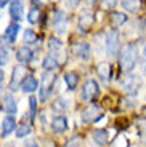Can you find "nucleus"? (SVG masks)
Instances as JSON below:
<instances>
[{
    "instance_id": "nucleus-1",
    "label": "nucleus",
    "mask_w": 146,
    "mask_h": 147,
    "mask_svg": "<svg viewBox=\"0 0 146 147\" xmlns=\"http://www.w3.org/2000/svg\"><path fill=\"white\" fill-rule=\"evenodd\" d=\"M138 63V50H136V45L135 43H128L124 47L121 53V66L122 70L125 74H130L133 70V67L136 66Z\"/></svg>"
},
{
    "instance_id": "nucleus-2",
    "label": "nucleus",
    "mask_w": 146,
    "mask_h": 147,
    "mask_svg": "<svg viewBox=\"0 0 146 147\" xmlns=\"http://www.w3.org/2000/svg\"><path fill=\"white\" fill-rule=\"evenodd\" d=\"M119 48H121V38H119V34L116 30H109L106 34V53L108 56H117L119 53Z\"/></svg>"
},
{
    "instance_id": "nucleus-3",
    "label": "nucleus",
    "mask_w": 146,
    "mask_h": 147,
    "mask_svg": "<svg viewBox=\"0 0 146 147\" xmlns=\"http://www.w3.org/2000/svg\"><path fill=\"white\" fill-rule=\"evenodd\" d=\"M24 66H21V64H18V66L13 67V70H11V78H10V90L11 91H16L18 88H21L23 85V80H24Z\"/></svg>"
},
{
    "instance_id": "nucleus-4",
    "label": "nucleus",
    "mask_w": 146,
    "mask_h": 147,
    "mask_svg": "<svg viewBox=\"0 0 146 147\" xmlns=\"http://www.w3.org/2000/svg\"><path fill=\"white\" fill-rule=\"evenodd\" d=\"M53 82H55V75L51 72H45L44 77H42V83H40V101H47L48 96H50L51 86H53Z\"/></svg>"
},
{
    "instance_id": "nucleus-5",
    "label": "nucleus",
    "mask_w": 146,
    "mask_h": 147,
    "mask_svg": "<svg viewBox=\"0 0 146 147\" xmlns=\"http://www.w3.org/2000/svg\"><path fill=\"white\" fill-rule=\"evenodd\" d=\"M101 107L95 106V104H90L88 107H85L84 110H82V121H85V123H93V121H96L100 117H101Z\"/></svg>"
},
{
    "instance_id": "nucleus-6",
    "label": "nucleus",
    "mask_w": 146,
    "mask_h": 147,
    "mask_svg": "<svg viewBox=\"0 0 146 147\" xmlns=\"http://www.w3.org/2000/svg\"><path fill=\"white\" fill-rule=\"evenodd\" d=\"M100 86L95 80H87L82 86V99L84 101H91L95 96H98Z\"/></svg>"
},
{
    "instance_id": "nucleus-7",
    "label": "nucleus",
    "mask_w": 146,
    "mask_h": 147,
    "mask_svg": "<svg viewBox=\"0 0 146 147\" xmlns=\"http://www.w3.org/2000/svg\"><path fill=\"white\" fill-rule=\"evenodd\" d=\"M140 85H141L140 77H136V75H132V74H128L127 77L122 80V86L127 90V93H132V94H135V93L138 91Z\"/></svg>"
},
{
    "instance_id": "nucleus-8",
    "label": "nucleus",
    "mask_w": 146,
    "mask_h": 147,
    "mask_svg": "<svg viewBox=\"0 0 146 147\" xmlns=\"http://www.w3.org/2000/svg\"><path fill=\"white\" fill-rule=\"evenodd\" d=\"M91 24H93V13H91L90 10H84L81 13V16H79L77 26H79V29H81L82 32H87L91 27Z\"/></svg>"
},
{
    "instance_id": "nucleus-9",
    "label": "nucleus",
    "mask_w": 146,
    "mask_h": 147,
    "mask_svg": "<svg viewBox=\"0 0 146 147\" xmlns=\"http://www.w3.org/2000/svg\"><path fill=\"white\" fill-rule=\"evenodd\" d=\"M10 16L11 19L15 22L21 21L23 19V13H24V7H23L21 3V0H11V3H10Z\"/></svg>"
},
{
    "instance_id": "nucleus-10",
    "label": "nucleus",
    "mask_w": 146,
    "mask_h": 147,
    "mask_svg": "<svg viewBox=\"0 0 146 147\" xmlns=\"http://www.w3.org/2000/svg\"><path fill=\"white\" fill-rule=\"evenodd\" d=\"M16 120H15V117L13 115H7V117L3 118V121H2V136L3 138H7V136H10L13 131H16Z\"/></svg>"
},
{
    "instance_id": "nucleus-11",
    "label": "nucleus",
    "mask_w": 146,
    "mask_h": 147,
    "mask_svg": "<svg viewBox=\"0 0 146 147\" xmlns=\"http://www.w3.org/2000/svg\"><path fill=\"white\" fill-rule=\"evenodd\" d=\"M2 109L7 112L8 115H15L18 112V106H16V101L13 99L11 94H5L3 99H2Z\"/></svg>"
},
{
    "instance_id": "nucleus-12",
    "label": "nucleus",
    "mask_w": 146,
    "mask_h": 147,
    "mask_svg": "<svg viewBox=\"0 0 146 147\" xmlns=\"http://www.w3.org/2000/svg\"><path fill=\"white\" fill-rule=\"evenodd\" d=\"M51 24H53V27H55V30L58 34L64 32V29H66V15L63 13L61 10H56L55 11V18H53Z\"/></svg>"
},
{
    "instance_id": "nucleus-13",
    "label": "nucleus",
    "mask_w": 146,
    "mask_h": 147,
    "mask_svg": "<svg viewBox=\"0 0 146 147\" xmlns=\"http://www.w3.org/2000/svg\"><path fill=\"white\" fill-rule=\"evenodd\" d=\"M72 53L81 59H88L90 56V45L87 42H79L72 47Z\"/></svg>"
},
{
    "instance_id": "nucleus-14",
    "label": "nucleus",
    "mask_w": 146,
    "mask_h": 147,
    "mask_svg": "<svg viewBox=\"0 0 146 147\" xmlns=\"http://www.w3.org/2000/svg\"><path fill=\"white\" fill-rule=\"evenodd\" d=\"M68 128V120L64 115H55L51 118V129L55 133H63Z\"/></svg>"
},
{
    "instance_id": "nucleus-15",
    "label": "nucleus",
    "mask_w": 146,
    "mask_h": 147,
    "mask_svg": "<svg viewBox=\"0 0 146 147\" xmlns=\"http://www.w3.org/2000/svg\"><path fill=\"white\" fill-rule=\"evenodd\" d=\"M40 85H39V82L35 80V78L32 77V75H27V77L23 80V85H21V90L24 93H34L37 88H39Z\"/></svg>"
},
{
    "instance_id": "nucleus-16",
    "label": "nucleus",
    "mask_w": 146,
    "mask_h": 147,
    "mask_svg": "<svg viewBox=\"0 0 146 147\" xmlns=\"http://www.w3.org/2000/svg\"><path fill=\"white\" fill-rule=\"evenodd\" d=\"M32 51H31L29 47H19L18 51H16V59H18L21 64H26L29 63V61H32Z\"/></svg>"
},
{
    "instance_id": "nucleus-17",
    "label": "nucleus",
    "mask_w": 146,
    "mask_h": 147,
    "mask_svg": "<svg viewBox=\"0 0 146 147\" xmlns=\"http://www.w3.org/2000/svg\"><path fill=\"white\" fill-rule=\"evenodd\" d=\"M18 32H21L19 24H18V22H11L10 26L7 27V30H5V37H7V40L10 42V43H13V42L16 40V37H18Z\"/></svg>"
},
{
    "instance_id": "nucleus-18",
    "label": "nucleus",
    "mask_w": 146,
    "mask_h": 147,
    "mask_svg": "<svg viewBox=\"0 0 146 147\" xmlns=\"http://www.w3.org/2000/svg\"><path fill=\"white\" fill-rule=\"evenodd\" d=\"M121 5L128 13H136L141 7V0H121Z\"/></svg>"
},
{
    "instance_id": "nucleus-19",
    "label": "nucleus",
    "mask_w": 146,
    "mask_h": 147,
    "mask_svg": "<svg viewBox=\"0 0 146 147\" xmlns=\"http://www.w3.org/2000/svg\"><path fill=\"white\" fill-rule=\"evenodd\" d=\"M127 15L125 13H121V11H114L113 15H111V24L114 27H121L124 26L125 22H127Z\"/></svg>"
},
{
    "instance_id": "nucleus-20",
    "label": "nucleus",
    "mask_w": 146,
    "mask_h": 147,
    "mask_svg": "<svg viewBox=\"0 0 146 147\" xmlns=\"http://www.w3.org/2000/svg\"><path fill=\"white\" fill-rule=\"evenodd\" d=\"M42 67H44L47 72H51V70H55L56 67H58V61H56L55 56L48 55V56H45L44 61H42Z\"/></svg>"
},
{
    "instance_id": "nucleus-21",
    "label": "nucleus",
    "mask_w": 146,
    "mask_h": 147,
    "mask_svg": "<svg viewBox=\"0 0 146 147\" xmlns=\"http://www.w3.org/2000/svg\"><path fill=\"white\" fill-rule=\"evenodd\" d=\"M98 75L101 78V82H109L111 78V66L108 63H101L98 66Z\"/></svg>"
},
{
    "instance_id": "nucleus-22",
    "label": "nucleus",
    "mask_w": 146,
    "mask_h": 147,
    "mask_svg": "<svg viewBox=\"0 0 146 147\" xmlns=\"http://www.w3.org/2000/svg\"><path fill=\"white\" fill-rule=\"evenodd\" d=\"M91 136H93L95 142L100 144V146H104V144L108 142V138H109V136H108V131H106V129H95Z\"/></svg>"
},
{
    "instance_id": "nucleus-23",
    "label": "nucleus",
    "mask_w": 146,
    "mask_h": 147,
    "mask_svg": "<svg viewBox=\"0 0 146 147\" xmlns=\"http://www.w3.org/2000/svg\"><path fill=\"white\" fill-rule=\"evenodd\" d=\"M64 82H66V85H68V88H69V90H74V88L77 86L79 77H77V74H76V72H66Z\"/></svg>"
},
{
    "instance_id": "nucleus-24",
    "label": "nucleus",
    "mask_w": 146,
    "mask_h": 147,
    "mask_svg": "<svg viewBox=\"0 0 146 147\" xmlns=\"http://www.w3.org/2000/svg\"><path fill=\"white\" fill-rule=\"evenodd\" d=\"M61 40H59L58 37H50L48 38V50H50L51 53H56L61 50Z\"/></svg>"
},
{
    "instance_id": "nucleus-25",
    "label": "nucleus",
    "mask_w": 146,
    "mask_h": 147,
    "mask_svg": "<svg viewBox=\"0 0 146 147\" xmlns=\"http://www.w3.org/2000/svg\"><path fill=\"white\" fill-rule=\"evenodd\" d=\"M35 40H37L35 32H34L32 29H24V32H23V42L27 43V45H31V43H34Z\"/></svg>"
},
{
    "instance_id": "nucleus-26",
    "label": "nucleus",
    "mask_w": 146,
    "mask_h": 147,
    "mask_svg": "<svg viewBox=\"0 0 146 147\" xmlns=\"http://www.w3.org/2000/svg\"><path fill=\"white\" fill-rule=\"evenodd\" d=\"M27 134H31V125L29 123H21V125L16 128V136L21 139V138H26Z\"/></svg>"
},
{
    "instance_id": "nucleus-27",
    "label": "nucleus",
    "mask_w": 146,
    "mask_h": 147,
    "mask_svg": "<svg viewBox=\"0 0 146 147\" xmlns=\"http://www.w3.org/2000/svg\"><path fill=\"white\" fill-rule=\"evenodd\" d=\"M39 16H40V10H39V7H34V8H31L29 15H27V21L31 24H35L39 21Z\"/></svg>"
},
{
    "instance_id": "nucleus-28",
    "label": "nucleus",
    "mask_w": 146,
    "mask_h": 147,
    "mask_svg": "<svg viewBox=\"0 0 146 147\" xmlns=\"http://www.w3.org/2000/svg\"><path fill=\"white\" fill-rule=\"evenodd\" d=\"M8 61H10V53H8L7 48H0V66H7Z\"/></svg>"
},
{
    "instance_id": "nucleus-29",
    "label": "nucleus",
    "mask_w": 146,
    "mask_h": 147,
    "mask_svg": "<svg viewBox=\"0 0 146 147\" xmlns=\"http://www.w3.org/2000/svg\"><path fill=\"white\" fill-rule=\"evenodd\" d=\"M113 147H127V139L124 136H119L116 141H114Z\"/></svg>"
},
{
    "instance_id": "nucleus-30",
    "label": "nucleus",
    "mask_w": 146,
    "mask_h": 147,
    "mask_svg": "<svg viewBox=\"0 0 146 147\" xmlns=\"http://www.w3.org/2000/svg\"><path fill=\"white\" fill-rule=\"evenodd\" d=\"M29 104H31V115L34 117V114H35V109H37V99H35V96H31L29 98Z\"/></svg>"
},
{
    "instance_id": "nucleus-31",
    "label": "nucleus",
    "mask_w": 146,
    "mask_h": 147,
    "mask_svg": "<svg viewBox=\"0 0 146 147\" xmlns=\"http://www.w3.org/2000/svg\"><path fill=\"white\" fill-rule=\"evenodd\" d=\"M77 146H79V139H77V138H72V139H69L66 142L64 147H77Z\"/></svg>"
},
{
    "instance_id": "nucleus-32",
    "label": "nucleus",
    "mask_w": 146,
    "mask_h": 147,
    "mask_svg": "<svg viewBox=\"0 0 146 147\" xmlns=\"http://www.w3.org/2000/svg\"><path fill=\"white\" fill-rule=\"evenodd\" d=\"M79 3H81V0H66V5L69 8H77Z\"/></svg>"
},
{
    "instance_id": "nucleus-33",
    "label": "nucleus",
    "mask_w": 146,
    "mask_h": 147,
    "mask_svg": "<svg viewBox=\"0 0 146 147\" xmlns=\"http://www.w3.org/2000/svg\"><path fill=\"white\" fill-rule=\"evenodd\" d=\"M116 3H117V0H103V5H104V8H111V7H114Z\"/></svg>"
},
{
    "instance_id": "nucleus-34",
    "label": "nucleus",
    "mask_w": 146,
    "mask_h": 147,
    "mask_svg": "<svg viewBox=\"0 0 146 147\" xmlns=\"http://www.w3.org/2000/svg\"><path fill=\"white\" fill-rule=\"evenodd\" d=\"M143 69L146 72V45H145V50H143Z\"/></svg>"
},
{
    "instance_id": "nucleus-35",
    "label": "nucleus",
    "mask_w": 146,
    "mask_h": 147,
    "mask_svg": "<svg viewBox=\"0 0 146 147\" xmlns=\"http://www.w3.org/2000/svg\"><path fill=\"white\" fill-rule=\"evenodd\" d=\"M24 147H39V144L35 142V141H29V142H26Z\"/></svg>"
},
{
    "instance_id": "nucleus-36",
    "label": "nucleus",
    "mask_w": 146,
    "mask_h": 147,
    "mask_svg": "<svg viewBox=\"0 0 146 147\" xmlns=\"http://www.w3.org/2000/svg\"><path fill=\"white\" fill-rule=\"evenodd\" d=\"M2 82H3V70L0 69V88H2Z\"/></svg>"
},
{
    "instance_id": "nucleus-37",
    "label": "nucleus",
    "mask_w": 146,
    "mask_h": 147,
    "mask_svg": "<svg viewBox=\"0 0 146 147\" xmlns=\"http://www.w3.org/2000/svg\"><path fill=\"white\" fill-rule=\"evenodd\" d=\"M8 2H10V0H0V8H2V7H5V5L8 3Z\"/></svg>"
},
{
    "instance_id": "nucleus-38",
    "label": "nucleus",
    "mask_w": 146,
    "mask_h": 147,
    "mask_svg": "<svg viewBox=\"0 0 146 147\" xmlns=\"http://www.w3.org/2000/svg\"><path fill=\"white\" fill-rule=\"evenodd\" d=\"M141 141H143V142L146 144V131H145V133H143V134H141Z\"/></svg>"
},
{
    "instance_id": "nucleus-39",
    "label": "nucleus",
    "mask_w": 146,
    "mask_h": 147,
    "mask_svg": "<svg viewBox=\"0 0 146 147\" xmlns=\"http://www.w3.org/2000/svg\"><path fill=\"white\" fill-rule=\"evenodd\" d=\"M95 2H96V0H87V3H88V5H93Z\"/></svg>"
},
{
    "instance_id": "nucleus-40",
    "label": "nucleus",
    "mask_w": 146,
    "mask_h": 147,
    "mask_svg": "<svg viewBox=\"0 0 146 147\" xmlns=\"http://www.w3.org/2000/svg\"><path fill=\"white\" fill-rule=\"evenodd\" d=\"M5 147H13V146H10V144H8V146H5Z\"/></svg>"
}]
</instances>
